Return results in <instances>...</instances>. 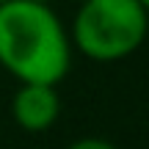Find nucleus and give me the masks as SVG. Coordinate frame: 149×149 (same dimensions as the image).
<instances>
[{
  "instance_id": "f257e3e1",
  "label": "nucleus",
  "mask_w": 149,
  "mask_h": 149,
  "mask_svg": "<svg viewBox=\"0 0 149 149\" xmlns=\"http://www.w3.org/2000/svg\"><path fill=\"white\" fill-rule=\"evenodd\" d=\"M0 66L19 83L58 86L72 66V39L50 6L8 0L0 6Z\"/></svg>"
},
{
  "instance_id": "f03ea898",
  "label": "nucleus",
  "mask_w": 149,
  "mask_h": 149,
  "mask_svg": "<svg viewBox=\"0 0 149 149\" xmlns=\"http://www.w3.org/2000/svg\"><path fill=\"white\" fill-rule=\"evenodd\" d=\"M149 33L138 0H83L72 22V42L86 58L111 64L133 55Z\"/></svg>"
},
{
  "instance_id": "7ed1b4c3",
  "label": "nucleus",
  "mask_w": 149,
  "mask_h": 149,
  "mask_svg": "<svg viewBox=\"0 0 149 149\" xmlns=\"http://www.w3.org/2000/svg\"><path fill=\"white\" fill-rule=\"evenodd\" d=\"M11 116L25 133H44L61 116V97L55 86L47 83H22L11 100Z\"/></svg>"
},
{
  "instance_id": "20e7f679",
  "label": "nucleus",
  "mask_w": 149,
  "mask_h": 149,
  "mask_svg": "<svg viewBox=\"0 0 149 149\" xmlns=\"http://www.w3.org/2000/svg\"><path fill=\"white\" fill-rule=\"evenodd\" d=\"M66 149H119V146L111 144V141H105V138H80V141H74V144L66 146Z\"/></svg>"
},
{
  "instance_id": "39448f33",
  "label": "nucleus",
  "mask_w": 149,
  "mask_h": 149,
  "mask_svg": "<svg viewBox=\"0 0 149 149\" xmlns=\"http://www.w3.org/2000/svg\"><path fill=\"white\" fill-rule=\"evenodd\" d=\"M138 3L144 6V8H146V14H149V0H138Z\"/></svg>"
},
{
  "instance_id": "423d86ee",
  "label": "nucleus",
  "mask_w": 149,
  "mask_h": 149,
  "mask_svg": "<svg viewBox=\"0 0 149 149\" xmlns=\"http://www.w3.org/2000/svg\"><path fill=\"white\" fill-rule=\"evenodd\" d=\"M33 3H44V6H50V3H53V0H33Z\"/></svg>"
},
{
  "instance_id": "0eeeda50",
  "label": "nucleus",
  "mask_w": 149,
  "mask_h": 149,
  "mask_svg": "<svg viewBox=\"0 0 149 149\" xmlns=\"http://www.w3.org/2000/svg\"><path fill=\"white\" fill-rule=\"evenodd\" d=\"M3 3H8V0H0V6H3Z\"/></svg>"
},
{
  "instance_id": "6e6552de",
  "label": "nucleus",
  "mask_w": 149,
  "mask_h": 149,
  "mask_svg": "<svg viewBox=\"0 0 149 149\" xmlns=\"http://www.w3.org/2000/svg\"><path fill=\"white\" fill-rule=\"evenodd\" d=\"M77 3H83V0H77Z\"/></svg>"
}]
</instances>
